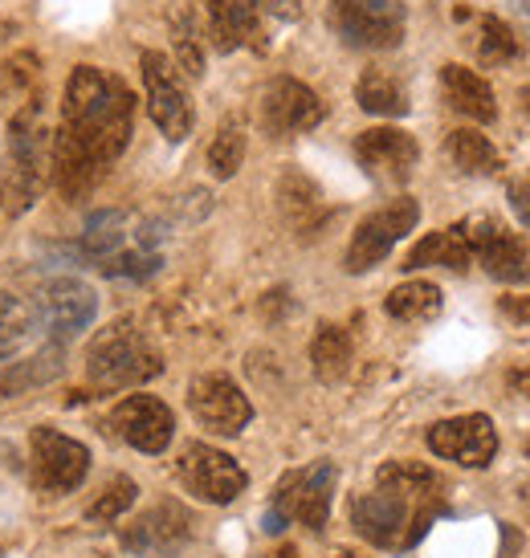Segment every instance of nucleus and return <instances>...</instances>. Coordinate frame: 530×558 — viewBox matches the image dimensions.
I'll return each instance as SVG.
<instances>
[{"mask_svg": "<svg viewBox=\"0 0 530 558\" xmlns=\"http://www.w3.org/2000/svg\"><path fill=\"white\" fill-rule=\"evenodd\" d=\"M33 314H37V326L62 347V342L79 339L82 330L94 326V318H98V294L79 278H53L37 290Z\"/></svg>", "mask_w": 530, "mask_h": 558, "instance_id": "obj_7", "label": "nucleus"}, {"mask_svg": "<svg viewBox=\"0 0 530 558\" xmlns=\"http://www.w3.org/2000/svg\"><path fill=\"white\" fill-rule=\"evenodd\" d=\"M323 98L298 78H274L262 90V123L269 135H302L323 123Z\"/></svg>", "mask_w": 530, "mask_h": 558, "instance_id": "obj_16", "label": "nucleus"}, {"mask_svg": "<svg viewBox=\"0 0 530 558\" xmlns=\"http://www.w3.org/2000/svg\"><path fill=\"white\" fill-rule=\"evenodd\" d=\"M164 372V355L135 323H110L86 347V375L98 391L140 388Z\"/></svg>", "mask_w": 530, "mask_h": 558, "instance_id": "obj_3", "label": "nucleus"}, {"mask_svg": "<svg viewBox=\"0 0 530 558\" xmlns=\"http://www.w3.org/2000/svg\"><path fill=\"white\" fill-rule=\"evenodd\" d=\"M278 201H281V208H286L290 217L302 220V213H314L323 196H318V187H314L311 180H306V175L290 171V175H286V180L278 184Z\"/></svg>", "mask_w": 530, "mask_h": 558, "instance_id": "obj_31", "label": "nucleus"}, {"mask_svg": "<svg viewBox=\"0 0 530 558\" xmlns=\"http://www.w3.org/2000/svg\"><path fill=\"white\" fill-rule=\"evenodd\" d=\"M33 481L46 494H74L91 473V449L58 428H33Z\"/></svg>", "mask_w": 530, "mask_h": 558, "instance_id": "obj_10", "label": "nucleus"}, {"mask_svg": "<svg viewBox=\"0 0 530 558\" xmlns=\"http://www.w3.org/2000/svg\"><path fill=\"white\" fill-rule=\"evenodd\" d=\"M461 233L469 241V253L478 257L490 278L506 286H530V236L506 229L498 217H469L461 220Z\"/></svg>", "mask_w": 530, "mask_h": 558, "instance_id": "obj_6", "label": "nucleus"}, {"mask_svg": "<svg viewBox=\"0 0 530 558\" xmlns=\"http://www.w3.org/2000/svg\"><path fill=\"white\" fill-rule=\"evenodd\" d=\"M445 151H449V159L466 171V175H494V171L502 168L498 147L485 140L482 131H473V126L453 131L449 140H445Z\"/></svg>", "mask_w": 530, "mask_h": 558, "instance_id": "obj_23", "label": "nucleus"}, {"mask_svg": "<svg viewBox=\"0 0 530 558\" xmlns=\"http://www.w3.org/2000/svg\"><path fill=\"white\" fill-rule=\"evenodd\" d=\"M473 262V253H469V241L461 233V225H453V229H437V233H429L424 241L408 248L405 257V269H424V265H441V269H453V274H461L469 269Z\"/></svg>", "mask_w": 530, "mask_h": 558, "instance_id": "obj_20", "label": "nucleus"}, {"mask_svg": "<svg viewBox=\"0 0 530 558\" xmlns=\"http://www.w3.org/2000/svg\"><path fill=\"white\" fill-rule=\"evenodd\" d=\"M510 384H515V391H522V396L530 400V367H527V372H515V375H510Z\"/></svg>", "mask_w": 530, "mask_h": 558, "instance_id": "obj_36", "label": "nucleus"}, {"mask_svg": "<svg viewBox=\"0 0 530 558\" xmlns=\"http://www.w3.org/2000/svg\"><path fill=\"white\" fill-rule=\"evenodd\" d=\"M429 449L437 452L441 461H453L461 469H485L498 457V428L482 412L441 420L429 428Z\"/></svg>", "mask_w": 530, "mask_h": 558, "instance_id": "obj_13", "label": "nucleus"}, {"mask_svg": "<svg viewBox=\"0 0 530 558\" xmlns=\"http://www.w3.org/2000/svg\"><path fill=\"white\" fill-rule=\"evenodd\" d=\"M172 37H176V58H180V70H184L188 78H201V74H204V53H201V41H196V25H192V16H188V13L176 16Z\"/></svg>", "mask_w": 530, "mask_h": 558, "instance_id": "obj_30", "label": "nucleus"}, {"mask_svg": "<svg viewBox=\"0 0 530 558\" xmlns=\"http://www.w3.org/2000/svg\"><path fill=\"white\" fill-rule=\"evenodd\" d=\"M330 29L351 49H396L405 41V4L400 0H330Z\"/></svg>", "mask_w": 530, "mask_h": 558, "instance_id": "obj_4", "label": "nucleus"}, {"mask_svg": "<svg viewBox=\"0 0 530 558\" xmlns=\"http://www.w3.org/2000/svg\"><path fill=\"white\" fill-rule=\"evenodd\" d=\"M502 538H506V543H502V555L498 558H515V550L522 546V538H518V534L510 526H502Z\"/></svg>", "mask_w": 530, "mask_h": 558, "instance_id": "obj_35", "label": "nucleus"}, {"mask_svg": "<svg viewBox=\"0 0 530 558\" xmlns=\"http://www.w3.org/2000/svg\"><path fill=\"white\" fill-rule=\"evenodd\" d=\"M356 159L372 180L400 187L412 180V171L421 163V147L400 126H372L356 135Z\"/></svg>", "mask_w": 530, "mask_h": 558, "instance_id": "obj_15", "label": "nucleus"}, {"mask_svg": "<svg viewBox=\"0 0 530 558\" xmlns=\"http://www.w3.org/2000/svg\"><path fill=\"white\" fill-rule=\"evenodd\" d=\"M441 94L457 114H466L473 123H494L498 119V102H494V86L469 70V65H441Z\"/></svg>", "mask_w": 530, "mask_h": 558, "instance_id": "obj_19", "label": "nucleus"}, {"mask_svg": "<svg viewBox=\"0 0 530 558\" xmlns=\"http://www.w3.org/2000/svg\"><path fill=\"white\" fill-rule=\"evenodd\" d=\"M135 126V98L123 78L103 74L98 65H79L65 82L62 140H70L82 156L107 171L127 151Z\"/></svg>", "mask_w": 530, "mask_h": 558, "instance_id": "obj_2", "label": "nucleus"}, {"mask_svg": "<svg viewBox=\"0 0 530 558\" xmlns=\"http://www.w3.org/2000/svg\"><path fill=\"white\" fill-rule=\"evenodd\" d=\"M518 102H522V110H527V119H530V86H522V90H518Z\"/></svg>", "mask_w": 530, "mask_h": 558, "instance_id": "obj_37", "label": "nucleus"}, {"mask_svg": "<svg viewBox=\"0 0 530 558\" xmlns=\"http://www.w3.org/2000/svg\"><path fill=\"white\" fill-rule=\"evenodd\" d=\"M417 220H421V204L412 201V196H400V201H388L384 208H375L372 217H363L356 225L344 269L347 274H368V269H375L392 248L417 229Z\"/></svg>", "mask_w": 530, "mask_h": 558, "instance_id": "obj_5", "label": "nucleus"}, {"mask_svg": "<svg viewBox=\"0 0 530 558\" xmlns=\"http://www.w3.org/2000/svg\"><path fill=\"white\" fill-rule=\"evenodd\" d=\"M278 558H298V555H294V550H281V555H278Z\"/></svg>", "mask_w": 530, "mask_h": 558, "instance_id": "obj_38", "label": "nucleus"}, {"mask_svg": "<svg viewBox=\"0 0 530 558\" xmlns=\"http://www.w3.org/2000/svg\"><path fill=\"white\" fill-rule=\"evenodd\" d=\"M498 311L510 323H530V294H506L498 302Z\"/></svg>", "mask_w": 530, "mask_h": 558, "instance_id": "obj_33", "label": "nucleus"}, {"mask_svg": "<svg viewBox=\"0 0 530 558\" xmlns=\"http://www.w3.org/2000/svg\"><path fill=\"white\" fill-rule=\"evenodd\" d=\"M188 408H192V416L201 420L208 433H220V436H237L253 420L250 396L237 388L229 375H217V372L196 375L188 384Z\"/></svg>", "mask_w": 530, "mask_h": 558, "instance_id": "obj_14", "label": "nucleus"}, {"mask_svg": "<svg viewBox=\"0 0 530 558\" xmlns=\"http://www.w3.org/2000/svg\"><path fill=\"white\" fill-rule=\"evenodd\" d=\"M437 513H445L437 473L417 461H388L375 473L372 494L356 497L351 522L359 538L380 550H408L429 534Z\"/></svg>", "mask_w": 530, "mask_h": 558, "instance_id": "obj_1", "label": "nucleus"}, {"mask_svg": "<svg viewBox=\"0 0 530 558\" xmlns=\"http://www.w3.org/2000/svg\"><path fill=\"white\" fill-rule=\"evenodd\" d=\"M140 70H143V90H147V114L156 119V126L168 140L184 143L192 135L196 114H192V102H188V90L184 82H180V74H176V65L164 53H156V49H143Z\"/></svg>", "mask_w": 530, "mask_h": 558, "instance_id": "obj_8", "label": "nucleus"}, {"mask_svg": "<svg viewBox=\"0 0 530 558\" xmlns=\"http://www.w3.org/2000/svg\"><path fill=\"white\" fill-rule=\"evenodd\" d=\"M510 208H515V217L530 229V175H522V180L510 184Z\"/></svg>", "mask_w": 530, "mask_h": 558, "instance_id": "obj_32", "label": "nucleus"}, {"mask_svg": "<svg viewBox=\"0 0 530 558\" xmlns=\"http://www.w3.org/2000/svg\"><path fill=\"white\" fill-rule=\"evenodd\" d=\"M257 4H265L274 16H281V21H294L302 9H298V0H257Z\"/></svg>", "mask_w": 530, "mask_h": 558, "instance_id": "obj_34", "label": "nucleus"}, {"mask_svg": "<svg viewBox=\"0 0 530 558\" xmlns=\"http://www.w3.org/2000/svg\"><path fill=\"white\" fill-rule=\"evenodd\" d=\"M53 375H62V347L58 342L49 351H41V355H33L25 363H16V367H9V372H0V396H25L29 388L49 384Z\"/></svg>", "mask_w": 530, "mask_h": 558, "instance_id": "obj_27", "label": "nucleus"}, {"mask_svg": "<svg viewBox=\"0 0 530 558\" xmlns=\"http://www.w3.org/2000/svg\"><path fill=\"white\" fill-rule=\"evenodd\" d=\"M192 534V518H188L184 506L176 501H164L156 510H147L143 518H135L131 526L123 530V546L127 550H140V555H156V550H172Z\"/></svg>", "mask_w": 530, "mask_h": 558, "instance_id": "obj_17", "label": "nucleus"}, {"mask_svg": "<svg viewBox=\"0 0 530 558\" xmlns=\"http://www.w3.org/2000/svg\"><path fill=\"white\" fill-rule=\"evenodd\" d=\"M208 29L220 53L257 46L262 37V4L257 0H208Z\"/></svg>", "mask_w": 530, "mask_h": 558, "instance_id": "obj_18", "label": "nucleus"}, {"mask_svg": "<svg viewBox=\"0 0 530 558\" xmlns=\"http://www.w3.org/2000/svg\"><path fill=\"white\" fill-rule=\"evenodd\" d=\"M356 102L375 119H405L408 107H412L405 82L388 70H363V78L356 86Z\"/></svg>", "mask_w": 530, "mask_h": 558, "instance_id": "obj_21", "label": "nucleus"}, {"mask_svg": "<svg viewBox=\"0 0 530 558\" xmlns=\"http://www.w3.org/2000/svg\"><path fill=\"white\" fill-rule=\"evenodd\" d=\"M485 65H502L518 53V37L502 16H482V46H478Z\"/></svg>", "mask_w": 530, "mask_h": 558, "instance_id": "obj_29", "label": "nucleus"}, {"mask_svg": "<svg viewBox=\"0 0 530 558\" xmlns=\"http://www.w3.org/2000/svg\"><path fill=\"white\" fill-rule=\"evenodd\" d=\"M330 497H335V465L318 461V465L294 469L278 481L274 489V506L286 522H302L311 530H323L330 518Z\"/></svg>", "mask_w": 530, "mask_h": 558, "instance_id": "obj_11", "label": "nucleus"}, {"mask_svg": "<svg viewBox=\"0 0 530 558\" xmlns=\"http://www.w3.org/2000/svg\"><path fill=\"white\" fill-rule=\"evenodd\" d=\"M441 306H445V298H441V286H433V281H405L384 298V311L396 323H433Z\"/></svg>", "mask_w": 530, "mask_h": 558, "instance_id": "obj_22", "label": "nucleus"}, {"mask_svg": "<svg viewBox=\"0 0 530 558\" xmlns=\"http://www.w3.org/2000/svg\"><path fill=\"white\" fill-rule=\"evenodd\" d=\"M135 497H140V485L131 477H110L98 497H94L91 506H86V518L91 522H115V518H123L131 506H135Z\"/></svg>", "mask_w": 530, "mask_h": 558, "instance_id": "obj_28", "label": "nucleus"}, {"mask_svg": "<svg viewBox=\"0 0 530 558\" xmlns=\"http://www.w3.org/2000/svg\"><path fill=\"white\" fill-rule=\"evenodd\" d=\"M311 363L318 379H327V384L344 379L347 367H351V339H347L344 326H335V323L318 326V335H314V342H311Z\"/></svg>", "mask_w": 530, "mask_h": 558, "instance_id": "obj_25", "label": "nucleus"}, {"mask_svg": "<svg viewBox=\"0 0 530 558\" xmlns=\"http://www.w3.org/2000/svg\"><path fill=\"white\" fill-rule=\"evenodd\" d=\"M245 163V119L241 114H229L225 123L217 126L213 135V147H208V171L217 180H233Z\"/></svg>", "mask_w": 530, "mask_h": 558, "instance_id": "obj_26", "label": "nucleus"}, {"mask_svg": "<svg viewBox=\"0 0 530 558\" xmlns=\"http://www.w3.org/2000/svg\"><path fill=\"white\" fill-rule=\"evenodd\" d=\"M176 473L184 481V489L201 501H213V506H229L245 494V469L237 465L229 452L213 449V445H201L192 440L180 449V461H176Z\"/></svg>", "mask_w": 530, "mask_h": 558, "instance_id": "obj_9", "label": "nucleus"}, {"mask_svg": "<svg viewBox=\"0 0 530 558\" xmlns=\"http://www.w3.org/2000/svg\"><path fill=\"white\" fill-rule=\"evenodd\" d=\"M37 314L29 302H21L16 294L0 290V359H13L16 351H25L37 339Z\"/></svg>", "mask_w": 530, "mask_h": 558, "instance_id": "obj_24", "label": "nucleus"}, {"mask_svg": "<svg viewBox=\"0 0 530 558\" xmlns=\"http://www.w3.org/2000/svg\"><path fill=\"white\" fill-rule=\"evenodd\" d=\"M107 433L127 440L131 449L159 457L172 445L176 436V416L172 408L156 396H127L123 403H115V412L107 416Z\"/></svg>", "mask_w": 530, "mask_h": 558, "instance_id": "obj_12", "label": "nucleus"}]
</instances>
